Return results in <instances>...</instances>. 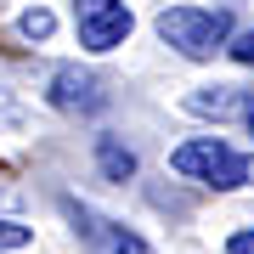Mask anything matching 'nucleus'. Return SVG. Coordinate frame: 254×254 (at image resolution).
Instances as JSON below:
<instances>
[{"label":"nucleus","mask_w":254,"mask_h":254,"mask_svg":"<svg viewBox=\"0 0 254 254\" xmlns=\"http://www.w3.org/2000/svg\"><path fill=\"white\" fill-rule=\"evenodd\" d=\"M170 170L187 175V181L215 187V192H237V187L254 175V164L237 153V147H226L220 136H192V141H181V147L170 153Z\"/></svg>","instance_id":"2"},{"label":"nucleus","mask_w":254,"mask_h":254,"mask_svg":"<svg viewBox=\"0 0 254 254\" xmlns=\"http://www.w3.org/2000/svg\"><path fill=\"white\" fill-rule=\"evenodd\" d=\"M28 237H34V232H28V226H17V220H0V254H11V249H23Z\"/></svg>","instance_id":"10"},{"label":"nucleus","mask_w":254,"mask_h":254,"mask_svg":"<svg viewBox=\"0 0 254 254\" xmlns=\"http://www.w3.org/2000/svg\"><path fill=\"white\" fill-rule=\"evenodd\" d=\"M249 108H254V91H243V85H209V91H192V96H187V113L215 119V125H226V119H249Z\"/></svg>","instance_id":"5"},{"label":"nucleus","mask_w":254,"mask_h":254,"mask_svg":"<svg viewBox=\"0 0 254 254\" xmlns=\"http://www.w3.org/2000/svg\"><path fill=\"white\" fill-rule=\"evenodd\" d=\"M226 57L237 68H254V28H243V34H232V46H226Z\"/></svg>","instance_id":"9"},{"label":"nucleus","mask_w":254,"mask_h":254,"mask_svg":"<svg viewBox=\"0 0 254 254\" xmlns=\"http://www.w3.org/2000/svg\"><path fill=\"white\" fill-rule=\"evenodd\" d=\"M46 102H51L57 113H68V119H91V113L108 108V91H102V79L85 73V68H57Z\"/></svg>","instance_id":"4"},{"label":"nucleus","mask_w":254,"mask_h":254,"mask_svg":"<svg viewBox=\"0 0 254 254\" xmlns=\"http://www.w3.org/2000/svg\"><path fill=\"white\" fill-rule=\"evenodd\" d=\"M96 170L108 175V181H130V175H136V153L119 136H96Z\"/></svg>","instance_id":"6"},{"label":"nucleus","mask_w":254,"mask_h":254,"mask_svg":"<svg viewBox=\"0 0 254 254\" xmlns=\"http://www.w3.org/2000/svg\"><path fill=\"white\" fill-rule=\"evenodd\" d=\"M108 254H158V249H147L136 232H125V226H113V237H108Z\"/></svg>","instance_id":"8"},{"label":"nucleus","mask_w":254,"mask_h":254,"mask_svg":"<svg viewBox=\"0 0 254 254\" xmlns=\"http://www.w3.org/2000/svg\"><path fill=\"white\" fill-rule=\"evenodd\" d=\"M226 254H254V226L232 232V237H226Z\"/></svg>","instance_id":"11"},{"label":"nucleus","mask_w":254,"mask_h":254,"mask_svg":"<svg viewBox=\"0 0 254 254\" xmlns=\"http://www.w3.org/2000/svg\"><path fill=\"white\" fill-rule=\"evenodd\" d=\"M51 28H57V17H51L46 6H34V11L17 17V34H23V40H51Z\"/></svg>","instance_id":"7"},{"label":"nucleus","mask_w":254,"mask_h":254,"mask_svg":"<svg viewBox=\"0 0 254 254\" xmlns=\"http://www.w3.org/2000/svg\"><path fill=\"white\" fill-rule=\"evenodd\" d=\"M130 28H136V17H130L125 0H73V34H79L85 51L108 57L130 40Z\"/></svg>","instance_id":"3"},{"label":"nucleus","mask_w":254,"mask_h":254,"mask_svg":"<svg viewBox=\"0 0 254 254\" xmlns=\"http://www.w3.org/2000/svg\"><path fill=\"white\" fill-rule=\"evenodd\" d=\"M153 28H158L164 46H175L187 63H209L215 51L232 46V11L226 6H164Z\"/></svg>","instance_id":"1"},{"label":"nucleus","mask_w":254,"mask_h":254,"mask_svg":"<svg viewBox=\"0 0 254 254\" xmlns=\"http://www.w3.org/2000/svg\"><path fill=\"white\" fill-rule=\"evenodd\" d=\"M243 125H249V136H254V108H249V119H243Z\"/></svg>","instance_id":"12"}]
</instances>
